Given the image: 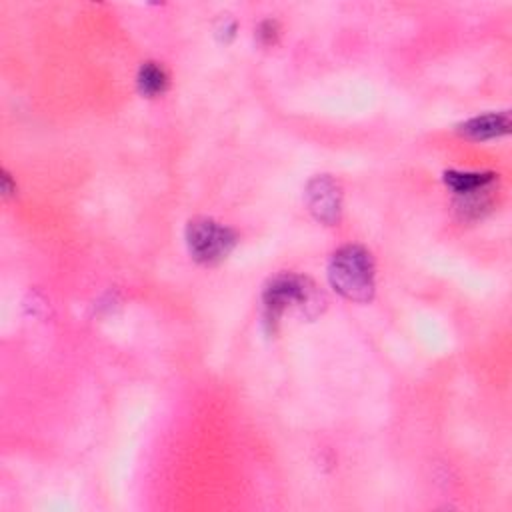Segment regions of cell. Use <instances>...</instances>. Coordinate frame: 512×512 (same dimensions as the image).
<instances>
[{"label":"cell","mask_w":512,"mask_h":512,"mask_svg":"<svg viewBox=\"0 0 512 512\" xmlns=\"http://www.w3.org/2000/svg\"><path fill=\"white\" fill-rule=\"evenodd\" d=\"M326 308L324 292L306 276L280 272L268 280L262 292L264 322L276 328L286 312H298L304 318H316Z\"/></svg>","instance_id":"1"},{"label":"cell","mask_w":512,"mask_h":512,"mask_svg":"<svg viewBox=\"0 0 512 512\" xmlns=\"http://www.w3.org/2000/svg\"><path fill=\"white\" fill-rule=\"evenodd\" d=\"M330 286L352 302H370L374 298V260L358 244L338 248L328 262Z\"/></svg>","instance_id":"2"},{"label":"cell","mask_w":512,"mask_h":512,"mask_svg":"<svg viewBox=\"0 0 512 512\" xmlns=\"http://www.w3.org/2000/svg\"><path fill=\"white\" fill-rule=\"evenodd\" d=\"M236 242V232L212 218L200 216L190 220L186 226L188 252L198 264L204 266H214L226 260Z\"/></svg>","instance_id":"3"},{"label":"cell","mask_w":512,"mask_h":512,"mask_svg":"<svg viewBox=\"0 0 512 512\" xmlns=\"http://www.w3.org/2000/svg\"><path fill=\"white\" fill-rule=\"evenodd\" d=\"M304 202L308 212L322 224L334 226L342 212V188L340 182L328 174L314 176L304 190Z\"/></svg>","instance_id":"4"},{"label":"cell","mask_w":512,"mask_h":512,"mask_svg":"<svg viewBox=\"0 0 512 512\" xmlns=\"http://www.w3.org/2000/svg\"><path fill=\"white\" fill-rule=\"evenodd\" d=\"M510 132V114L508 112H490L482 116H474L462 124H458V134L474 140H494L500 136H506Z\"/></svg>","instance_id":"5"},{"label":"cell","mask_w":512,"mask_h":512,"mask_svg":"<svg viewBox=\"0 0 512 512\" xmlns=\"http://www.w3.org/2000/svg\"><path fill=\"white\" fill-rule=\"evenodd\" d=\"M494 182H496L494 172H462V170L444 172V184L458 196L488 190Z\"/></svg>","instance_id":"6"},{"label":"cell","mask_w":512,"mask_h":512,"mask_svg":"<svg viewBox=\"0 0 512 512\" xmlns=\"http://www.w3.org/2000/svg\"><path fill=\"white\" fill-rule=\"evenodd\" d=\"M168 82H170L168 74L158 62H144L138 70V76H136L138 90L146 98L162 96L168 88Z\"/></svg>","instance_id":"7"},{"label":"cell","mask_w":512,"mask_h":512,"mask_svg":"<svg viewBox=\"0 0 512 512\" xmlns=\"http://www.w3.org/2000/svg\"><path fill=\"white\" fill-rule=\"evenodd\" d=\"M260 44L264 46H272L276 44L278 40V24L274 20H264L260 26H258V32H256Z\"/></svg>","instance_id":"8"}]
</instances>
